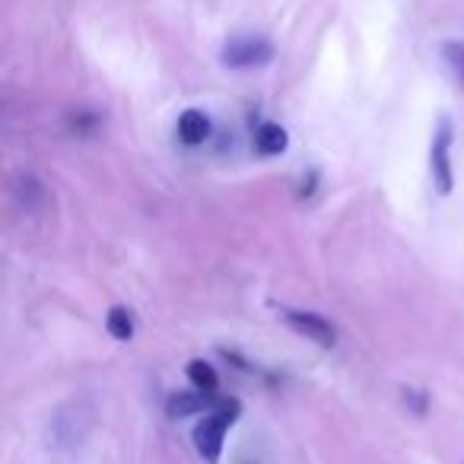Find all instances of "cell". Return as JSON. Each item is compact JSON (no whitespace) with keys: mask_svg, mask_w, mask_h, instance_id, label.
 Returning a JSON list of instances; mask_svg holds the SVG:
<instances>
[{"mask_svg":"<svg viewBox=\"0 0 464 464\" xmlns=\"http://www.w3.org/2000/svg\"><path fill=\"white\" fill-rule=\"evenodd\" d=\"M451 121L442 118L432 134V143H430V172H432V185H436L439 194H451L455 188V172H451Z\"/></svg>","mask_w":464,"mask_h":464,"instance_id":"cell-2","label":"cell"},{"mask_svg":"<svg viewBox=\"0 0 464 464\" xmlns=\"http://www.w3.org/2000/svg\"><path fill=\"white\" fill-rule=\"evenodd\" d=\"M96 124H99V115H96V111H90V109H80V111H73V115H71V128L77 130V134H92V130H96Z\"/></svg>","mask_w":464,"mask_h":464,"instance_id":"cell-11","label":"cell"},{"mask_svg":"<svg viewBox=\"0 0 464 464\" xmlns=\"http://www.w3.org/2000/svg\"><path fill=\"white\" fill-rule=\"evenodd\" d=\"M207 398H210L207 392H175L169 398V417H194V413H200L207 407Z\"/></svg>","mask_w":464,"mask_h":464,"instance_id":"cell-7","label":"cell"},{"mask_svg":"<svg viewBox=\"0 0 464 464\" xmlns=\"http://www.w3.org/2000/svg\"><path fill=\"white\" fill-rule=\"evenodd\" d=\"M105 328H109V334L115 337V341H130V337H134V318H130V312L124 309V305H115V309H109V315H105Z\"/></svg>","mask_w":464,"mask_h":464,"instance_id":"cell-9","label":"cell"},{"mask_svg":"<svg viewBox=\"0 0 464 464\" xmlns=\"http://www.w3.org/2000/svg\"><path fill=\"white\" fill-rule=\"evenodd\" d=\"M188 379H191V385L198 388V392H207V394H213L219 388V375L213 372V366L204 360L188 362Z\"/></svg>","mask_w":464,"mask_h":464,"instance_id":"cell-8","label":"cell"},{"mask_svg":"<svg viewBox=\"0 0 464 464\" xmlns=\"http://www.w3.org/2000/svg\"><path fill=\"white\" fill-rule=\"evenodd\" d=\"M284 322L290 324L296 334H303L305 341H315V343H322V347H334V341H337L334 324H331L324 315H318V312L284 309Z\"/></svg>","mask_w":464,"mask_h":464,"instance_id":"cell-4","label":"cell"},{"mask_svg":"<svg viewBox=\"0 0 464 464\" xmlns=\"http://www.w3.org/2000/svg\"><path fill=\"white\" fill-rule=\"evenodd\" d=\"M210 137V118L200 109H188L185 115L179 118V140L185 147H200V143Z\"/></svg>","mask_w":464,"mask_h":464,"instance_id":"cell-5","label":"cell"},{"mask_svg":"<svg viewBox=\"0 0 464 464\" xmlns=\"http://www.w3.org/2000/svg\"><path fill=\"white\" fill-rule=\"evenodd\" d=\"M445 61H449V67L455 71V77L464 83V42H445Z\"/></svg>","mask_w":464,"mask_h":464,"instance_id":"cell-10","label":"cell"},{"mask_svg":"<svg viewBox=\"0 0 464 464\" xmlns=\"http://www.w3.org/2000/svg\"><path fill=\"white\" fill-rule=\"evenodd\" d=\"M286 147H290V137H286V130L280 128V124L265 121L255 130V150H258L261 156H280V153H286Z\"/></svg>","mask_w":464,"mask_h":464,"instance_id":"cell-6","label":"cell"},{"mask_svg":"<svg viewBox=\"0 0 464 464\" xmlns=\"http://www.w3.org/2000/svg\"><path fill=\"white\" fill-rule=\"evenodd\" d=\"M404 401H407V404H413V411H417V413H426V394L423 392L411 388V392L404 394Z\"/></svg>","mask_w":464,"mask_h":464,"instance_id":"cell-12","label":"cell"},{"mask_svg":"<svg viewBox=\"0 0 464 464\" xmlns=\"http://www.w3.org/2000/svg\"><path fill=\"white\" fill-rule=\"evenodd\" d=\"M226 426H232L223 413L210 411L198 426H194V449L204 458L207 464H217L223 455V439H226Z\"/></svg>","mask_w":464,"mask_h":464,"instance_id":"cell-3","label":"cell"},{"mask_svg":"<svg viewBox=\"0 0 464 464\" xmlns=\"http://www.w3.org/2000/svg\"><path fill=\"white\" fill-rule=\"evenodd\" d=\"M226 67L232 71H252V67H265L274 61V45L265 39V35H232L223 45V54H219Z\"/></svg>","mask_w":464,"mask_h":464,"instance_id":"cell-1","label":"cell"}]
</instances>
